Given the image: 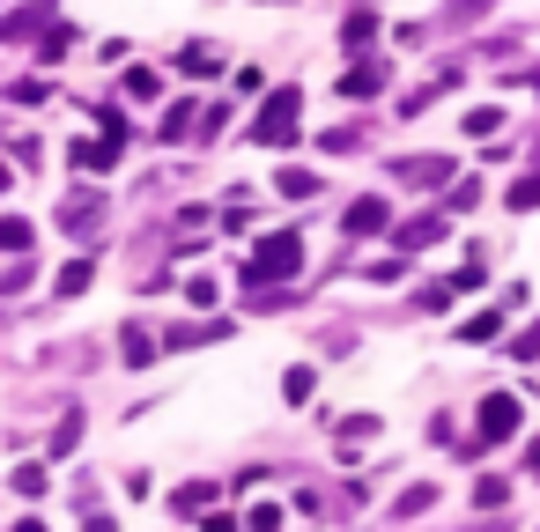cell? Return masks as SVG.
I'll use <instances>...</instances> for the list:
<instances>
[{
    "label": "cell",
    "instance_id": "484cf974",
    "mask_svg": "<svg viewBox=\"0 0 540 532\" xmlns=\"http://www.w3.org/2000/svg\"><path fill=\"white\" fill-rule=\"evenodd\" d=\"M267 8H274V0H267Z\"/></svg>",
    "mask_w": 540,
    "mask_h": 532
},
{
    "label": "cell",
    "instance_id": "5b68a950",
    "mask_svg": "<svg viewBox=\"0 0 540 532\" xmlns=\"http://www.w3.org/2000/svg\"><path fill=\"white\" fill-rule=\"evenodd\" d=\"M378 89H385V67H378V60H370V67H348V74H341V97H378Z\"/></svg>",
    "mask_w": 540,
    "mask_h": 532
},
{
    "label": "cell",
    "instance_id": "277c9868",
    "mask_svg": "<svg viewBox=\"0 0 540 532\" xmlns=\"http://www.w3.org/2000/svg\"><path fill=\"white\" fill-rule=\"evenodd\" d=\"M378 230H393V207H385L378 193H363L356 207H348V237H378Z\"/></svg>",
    "mask_w": 540,
    "mask_h": 532
},
{
    "label": "cell",
    "instance_id": "4fadbf2b",
    "mask_svg": "<svg viewBox=\"0 0 540 532\" xmlns=\"http://www.w3.org/2000/svg\"><path fill=\"white\" fill-rule=\"evenodd\" d=\"M89 274H97V266H89V259H67L52 289H60V296H82V289H89Z\"/></svg>",
    "mask_w": 540,
    "mask_h": 532
},
{
    "label": "cell",
    "instance_id": "ac0fdd59",
    "mask_svg": "<svg viewBox=\"0 0 540 532\" xmlns=\"http://www.w3.org/2000/svg\"><path fill=\"white\" fill-rule=\"evenodd\" d=\"M341 37H348V45H363V37H378V15H370V8H356V15L341 23Z\"/></svg>",
    "mask_w": 540,
    "mask_h": 532
},
{
    "label": "cell",
    "instance_id": "3957f363",
    "mask_svg": "<svg viewBox=\"0 0 540 532\" xmlns=\"http://www.w3.org/2000/svg\"><path fill=\"white\" fill-rule=\"evenodd\" d=\"M474 436H481V444H511V436H518V399L511 392H489L481 414H474Z\"/></svg>",
    "mask_w": 540,
    "mask_h": 532
},
{
    "label": "cell",
    "instance_id": "d4e9b609",
    "mask_svg": "<svg viewBox=\"0 0 540 532\" xmlns=\"http://www.w3.org/2000/svg\"><path fill=\"white\" fill-rule=\"evenodd\" d=\"M8 185H15V178H8V163H0V193H8Z\"/></svg>",
    "mask_w": 540,
    "mask_h": 532
},
{
    "label": "cell",
    "instance_id": "44dd1931",
    "mask_svg": "<svg viewBox=\"0 0 540 532\" xmlns=\"http://www.w3.org/2000/svg\"><path fill=\"white\" fill-rule=\"evenodd\" d=\"M496 126H504V111H496V104H481V111H467V133H474V141H481V133H496Z\"/></svg>",
    "mask_w": 540,
    "mask_h": 532
},
{
    "label": "cell",
    "instance_id": "7a4b0ae2",
    "mask_svg": "<svg viewBox=\"0 0 540 532\" xmlns=\"http://www.w3.org/2000/svg\"><path fill=\"white\" fill-rule=\"evenodd\" d=\"M296 126H304V97H296V89H274V97L259 104V119H252V141L259 148H289Z\"/></svg>",
    "mask_w": 540,
    "mask_h": 532
},
{
    "label": "cell",
    "instance_id": "7402d4cb",
    "mask_svg": "<svg viewBox=\"0 0 540 532\" xmlns=\"http://www.w3.org/2000/svg\"><path fill=\"white\" fill-rule=\"evenodd\" d=\"M511 355H518V363H540V326L518 333V340H511Z\"/></svg>",
    "mask_w": 540,
    "mask_h": 532
},
{
    "label": "cell",
    "instance_id": "9a60e30c",
    "mask_svg": "<svg viewBox=\"0 0 540 532\" xmlns=\"http://www.w3.org/2000/svg\"><path fill=\"white\" fill-rule=\"evenodd\" d=\"M496 333H504V311H481V318L459 326V340H496Z\"/></svg>",
    "mask_w": 540,
    "mask_h": 532
},
{
    "label": "cell",
    "instance_id": "6da1fadb",
    "mask_svg": "<svg viewBox=\"0 0 540 532\" xmlns=\"http://www.w3.org/2000/svg\"><path fill=\"white\" fill-rule=\"evenodd\" d=\"M296 266H304V237H296V230H274V237H259V244H252V259H245V289H274V281H289Z\"/></svg>",
    "mask_w": 540,
    "mask_h": 532
},
{
    "label": "cell",
    "instance_id": "52a82bcc",
    "mask_svg": "<svg viewBox=\"0 0 540 532\" xmlns=\"http://www.w3.org/2000/svg\"><path fill=\"white\" fill-rule=\"evenodd\" d=\"M311 392H319V377H311V363H289V377H282V399H289V407H304Z\"/></svg>",
    "mask_w": 540,
    "mask_h": 532
},
{
    "label": "cell",
    "instance_id": "30bf717a",
    "mask_svg": "<svg viewBox=\"0 0 540 532\" xmlns=\"http://www.w3.org/2000/svg\"><path fill=\"white\" fill-rule=\"evenodd\" d=\"M97 207H104L97 193H67L60 200V222H67V230H74V222H97Z\"/></svg>",
    "mask_w": 540,
    "mask_h": 532
},
{
    "label": "cell",
    "instance_id": "d6986e66",
    "mask_svg": "<svg viewBox=\"0 0 540 532\" xmlns=\"http://www.w3.org/2000/svg\"><path fill=\"white\" fill-rule=\"evenodd\" d=\"M504 200L518 207V215H533V207H540V178H518V185H511V193H504Z\"/></svg>",
    "mask_w": 540,
    "mask_h": 532
},
{
    "label": "cell",
    "instance_id": "8992f818",
    "mask_svg": "<svg viewBox=\"0 0 540 532\" xmlns=\"http://www.w3.org/2000/svg\"><path fill=\"white\" fill-rule=\"evenodd\" d=\"M67 156L82 163V170H111V156H119V141H74Z\"/></svg>",
    "mask_w": 540,
    "mask_h": 532
},
{
    "label": "cell",
    "instance_id": "e0dca14e",
    "mask_svg": "<svg viewBox=\"0 0 540 532\" xmlns=\"http://www.w3.org/2000/svg\"><path fill=\"white\" fill-rule=\"evenodd\" d=\"M430 503H437V488H430V481H415V488H407V496H400L393 510H400V518H415V510H430Z\"/></svg>",
    "mask_w": 540,
    "mask_h": 532
},
{
    "label": "cell",
    "instance_id": "7c38bea8",
    "mask_svg": "<svg viewBox=\"0 0 540 532\" xmlns=\"http://www.w3.org/2000/svg\"><path fill=\"white\" fill-rule=\"evenodd\" d=\"M30 237L37 230H30L23 215H0V252H30Z\"/></svg>",
    "mask_w": 540,
    "mask_h": 532
},
{
    "label": "cell",
    "instance_id": "ffe728a7",
    "mask_svg": "<svg viewBox=\"0 0 540 532\" xmlns=\"http://www.w3.org/2000/svg\"><path fill=\"white\" fill-rule=\"evenodd\" d=\"M156 89H163V82H156V74H148V67H134V74H126V97H134V104H148V97H156Z\"/></svg>",
    "mask_w": 540,
    "mask_h": 532
},
{
    "label": "cell",
    "instance_id": "8fae6325",
    "mask_svg": "<svg viewBox=\"0 0 540 532\" xmlns=\"http://www.w3.org/2000/svg\"><path fill=\"white\" fill-rule=\"evenodd\" d=\"M119 348H126V363H156V333H148V326H126Z\"/></svg>",
    "mask_w": 540,
    "mask_h": 532
},
{
    "label": "cell",
    "instance_id": "5bb4252c",
    "mask_svg": "<svg viewBox=\"0 0 540 532\" xmlns=\"http://www.w3.org/2000/svg\"><path fill=\"white\" fill-rule=\"evenodd\" d=\"M444 178H452V163H444V156H430V163H407V185H444Z\"/></svg>",
    "mask_w": 540,
    "mask_h": 532
},
{
    "label": "cell",
    "instance_id": "cb8c5ba5",
    "mask_svg": "<svg viewBox=\"0 0 540 532\" xmlns=\"http://www.w3.org/2000/svg\"><path fill=\"white\" fill-rule=\"evenodd\" d=\"M526 466H533V473H540V444H526Z\"/></svg>",
    "mask_w": 540,
    "mask_h": 532
},
{
    "label": "cell",
    "instance_id": "603a6c76",
    "mask_svg": "<svg viewBox=\"0 0 540 532\" xmlns=\"http://www.w3.org/2000/svg\"><path fill=\"white\" fill-rule=\"evenodd\" d=\"M215 503V488H178V510H185V518H193V510H208Z\"/></svg>",
    "mask_w": 540,
    "mask_h": 532
},
{
    "label": "cell",
    "instance_id": "2e32d148",
    "mask_svg": "<svg viewBox=\"0 0 540 532\" xmlns=\"http://www.w3.org/2000/svg\"><path fill=\"white\" fill-rule=\"evenodd\" d=\"M319 193V178H311V170H282V200H311Z\"/></svg>",
    "mask_w": 540,
    "mask_h": 532
},
{
    "label": "cell",
    "instance_id": "ba28073f",
    "mask_svg": "<svg viewBox=\"0 0 540 532\" xmlns=\"http://www.w3.org/2000/svg\"><path fill=\"white\" fill-rule=\"evenodd\" d=\"M437 237H444V222L422 215V222H407V230H400V252H422V244H437Z\"/></svg>",
    "mask_w": 540,
    "mask_h": 532
},
{
    "label": "cell",
    "instance_id": "9c48e42d",
    "mask_svg": "<svg viewBox=\"0 0 540 532\" xmlns=\"http://www.w3.org/2000/svg\"><path fill=\"white\" fill-rule=\"evenodd\" d=\"M215 67H222V60H215V45H185V52H178V74H200V82H208Z\"/></svg>",
    "mask_w": 540,
    "mask_h": 532
}]
</instances>
